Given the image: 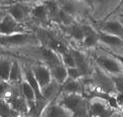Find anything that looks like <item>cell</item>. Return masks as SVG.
I'll return each mask as SVG.
<instances>
[{
    "label": "cell",
    "mask_w": 123,
    "mask_h": 117,
    "mask_svg": "<svg viewBox=\"0 0 123 117\" xmlns=\"http://www.w3.org/2000/svg\"><path fill=\"white\" fill-rule=\"evenodd\" d=\"M29 64L31 68H32V71L35 77H36V80H38V84L40 86L41 90L51 83L52 80L51 72L47 65L40 62H31Z\"/></svg>",
    "instance_id": "12"
},
{
    "label": "cell",
    "mask_w": 123,
    "mask_h": 117,
    "mask_svg": "<svg viewBox=\"0 0 123 117\" xmlns=\"http://www.w3.org/2000/svg\"><path fill=\"white\" fill-rule=\"evenodd\" d=\"M61 93L64 94H78L83 95L85 93V85L81 80L68 79L61 85Z\"/></svg>",
    "instance_id": "15"
},
{
    "label": "cell",
    "mask_w": 123,
    "mask_h": 117,
    "mask_svg": "<svg viewBox=\"0 0 123 117\" xmlns=\"http://www.w3.org/2000/svg\"><path fill=\"white\" fill-rule=\"evenodd\" d=\"M113 108L110 103L103 98L94 97L87 99V115L89 117H98Z\"/></svg>",
    "instance_id": "13"
},
{
    "label": "cell",
    "mask_w": 123,
    "mask_h": 117,
    "mask_svg": "<svg viewBox=\"0 0 123 117\" xmlns=\"http://www.w3.org/2000/svg\"><path fill=\"white\" fill-rule=\"evenodd\" d=\"M13 1L15 2V1H20V0H13Z\"/></svg>",
    "instance_id": "36"
},
{
    "label": "cell",
    "mask_w": 123,
    "mask_h": 117,
    "mask_svg": "<svg viewBox=\"0 0 123 117\" xmlns=\"http://www.w3.org/2000/svg\"><path fill=\"white\" fill-rule=\"evenodd\" d=\"M122 0H90L91 20L98 23L113 15L117 11Z\"/></svg>",
    "instance_id": "5"
},
{
    "label": "cell",
    "mask_w": 123,
    "mask_h": 117,
    "mask_svg": "<svg viewBox=\"0 0 123 117\" xmlns=\"http://www.w3.org/2000/svg\"><path fill=\"white\" fill-rule=\"evenodd\" d=\"M83 1H86L87 3H90V0H83Z\"/></svg>",
    "instance_id": "35"
},
{
    "label": "cell",
    "mask_w": 123,
    "mask_h": 117,
    "mask_svg": "<svg viewBox=\"0 0 123 117\" xmlns=\"http://www.w3.org/2000/svg\"><path fill=\"white\" fill-rule=\"evenodd\" d=\"M87 52L95 65L100 67L109 75L113 76L123 74V67L121 63L113 53L100 48V47L93 50H89Z\"/></svg>",
    "instance_id": "1"
},
{
    "label": "cell",
    "mask_w": 123,
    "mask_h": 117,
    "mask_svg": "<svg viewBox=\"0 0 123 117\" xmlns=\"http://www.w3.org/2000/svg\"><path fill=\"white\" fill-rule=\"evenodd\" d=\"M94 27L96 30L100 33L113 35V36H117L121 39H123V25L118 18L116 13H114L107 19H104L102 21H98V23H94Z\"/></svg>",
    "instance_id": "8"
},
{
    "label": "cell",
    "mask_w": 123,
    "mask_h": 117,
    "mask_svg": "<svg viewBox=\"0 0 123 117\" xmlns=\"http://www.w3.org/2000/svg\"><path fill=\"white\" fill-rule=\"evenodd\" d=\"M116 109H114V108H111V109H109L107 112H105L104 114H102V115H100V116H98V117H111V115L113 114V112L115 111Z\"/></svg>",
    "instance_id": "30"
},
{
    "label": "cell",
    "mask_w": 123,
    "mask_h": 117,
    "mask_svg": "<svg viewBox=\"0 0 123 117\" xmlns=\"http://www.w3.org/2000/svg\"><path fill=\"white\" fill-rule=\"evenodd\" d=\"M82 83L86 86H91L97 90L102 91L103 93H106L112 96H117V92L115 89L111 75H109L100 67L94 64V68L91 75L87 77H82Z\"/></svg>",
    "instance_id": "2"
},
{
    "label": "cell",
    "mask_w": 123,
    "mask_h": 117,
    "mask_svg": "<svg viewBox=\"0 0 123 117\" xmlns=\"http://www.w3.org/2000/svg\"><path fill=\"white\" fill-rule=\"evenodd\" d=\"M60 91H61V85L56 83L54 80H52L49 85H47L45 88H43L41 90V92H42L43 97L47 101L51 102L60 94Z\"/></svg>",
    "instance_id": "19"
},
{
    "label": "cell",
    "mask_w": 123,
    "mask_h": 117,
    "mask_svg": "<svg viewBox=\"0 0 123 117\" xmlns=\"http://www.w3.org/2000/svg\"><path fill=\"white\" fill-rule=\"evenodd\" d=\"M51 72L52 80H54L56 83L59 85H62L65 80L68 79V73H67V67L63 63L58 64V65L52 66L49 68Z\"/></svg>",
    "instance_id": "18"
},
{
    "label": "cell",
    "mask_w": 123,
    "mask_h": 117,
    "mask_svg": "<svg viewBox=\"0 0 123 117\" xmlns=\"http://www.w3.org/2000/svg\"><path fill=\"white\" fill-rule=\"evenodd\" d=\"M111 117H123V111L119 109H116L115 111L113 112V114L111 115Z\"/></svg>",
    "instance_id": "29"
},
{
    "label": "cell",
    "mask_w": 123,
    "mask_h": 117,
    "mask_svg": "<svg viewBox=\"0 0 123 117\" xmlns=\"http://www.w3.org/2000/svg\"><path fill=\"white\" fill-rule=\"evenodd\" d=\"M7 13V11H6V7H2V8H0V20L2 19V17L4 16Z\"/></svg>",
    "instance_id": "32"
},
{
    "label": "cell",
    "mask_w": 123,
    "mask_h": 117,
    "mask_svg": "<svg viewBox=\"0 0 123 117\" xmlns=\"http://www.w3.org/2000/svg\"><path fill=\"white\" fill-rule=\"evenodd\" d=\"M20 86H21V92H23V95L25 96V100H27L29 104V109H30V108L35 106V103H36V93H35L34 89L31 86V85L27 80H24L20 84Z\"/></svg>",
    "instance_id": "20"
},
{
    "label": "cell",
    "mask_w": 123,
    "mask_h": 117,
    "mask_svg": "<svg viewBox=\"0 0 123 117\" xmlns=\"http://www.w3.org/2000/svg\"><path fill=\"white\" fill-rule=\"evenodd\" d=\"M29 23L38 25H43V27L52 25L49 19V14H48V10L45 3H39L33 5Z\"/></svg>",
    "instance_id": "11"
},
{
    "label": "cell",
    "mask_w": 123,
    "mask_h": 117,
    "mask_svg": "<svg viewBox=\"0 0 123 117\" xmlns=\"http://www.w3.org/2000/svg\"><path fill=\"white\" fill-rule=\"evenodd\" d=\"M32 8L33 5L30 3H25L23 1H15L11 5L6 7V11L18 23L27 25L30 20Z\"/></svg>",
    "instance_id": "9"
},
{
    "label": "cell",
    "mask_w": 123,
    "mask_h": 117,
    "mask_svg": "<svg viewBox=\"0 0 123 117\" xmlns=\"http://www.w3.org/2000/svg\"><path fill=\"white\" fill-rule=\"evenodd\" d=\"M12 62H13L12 56L0 54V79H1V80L8 81V80H9Z\"/></svg>",
    "instance_id": "17"
},
{
    "label": "cell",
    "mask_w": 123,
    "mask_h": 117,
    "mask_svg": "<svg viewBox=\"0 0 123 117\" xmlns=\"http://www.w3.org/2000/svg\"><path fill=\"white\" fill-rule=\"evenodd\" d=\"M115 13H119V14H123V0L121 1V3H120V5H119V7H118V9H117V11L115 12Z\"/></svg>",
    "instance_id": "33"
},
{
    "label": "cell",
    "mask_w": 123,
    "mask_h": 117,
    "mask_svg": "<svg viewBox=\"0 0 123 117\" xmlns=\"http://www.w3.org/2000/svg\"><path fill=\"white\" fill-rule=\"evenodd\" d=\"M5 100L13 110H15L20 116H25L29 112V104L25 100V96L21 92V86L20 84L12 85L10 84V88L6 93Z\"/></svg>",
    "instance_id": "7"
},
{
    "label": "cell",
    "mask_w": 123,
    "mask_h": 117,
    "mask_svg": "<svg viewBox=\"0 0 123 117\" xmlns=\"http://www.w3.org/2000/svg\"><path fill=\"white\" fill-rule=\"evenodd\" d=\"M0 8H2V7H1V6H0Z\"/></svg>",
    "instance_id": "38"
},
{
    "label": "cell",
    "mask_w": 123,
    "mask_h": 117,
    "mask_svg": "<svg viewBox=\"0 0 123 117\" xmlns=\"http://www.w3.org/2000/svg\"><path fill=\"white\" fill-rule=\"evenodd\" d=\"M40 117H72V114L54 99L45 107Z\"/></svg>",
    "instance_id": "14"
},
{
    "label": "cell",
    "mask_w": 123,
    "mask_h": 117,
    "mask_svg": "<svg viewBox=\"0 0 123 117\" xmlns=\"http://www.w3.org/2000/svg\"><path fill=\"white\" fill-rule=\"evenodd\" d=\"M24 80H25L24 65L17 59H13L8 83L12 85H17V84H21Z\"/></svg>",
    "instance_id": "16"
},
{
    "label": "cell",
    "mask_w": 123,
    "mask_h": 117,
    "mask_svg": "<svg viewBox=\"0 0 123 117\" xmlns=\"http://www.w3.org/2000/svg\"><path fill=\"white\" fill-rule=\"evenodd\" d=\"M60 8L71 15L77 23L91 20V6L83 0H57Z\"/></svg>",
    "instance_id": "6"
},
{
    "label": "cell",
    "mask_w": 123,
    "mask_h": 117,
    "mask_svg": "<svg viewBox=\"0 0 123 117\" xmlns=\"http://www.w3.org/2000/svg\"><path fill=\"white\" fill-rule=\"evenodd\" d=\"M117 14V16H118V18L120 19V21L122 23V25H123V14H119V13H116Z\"/></svg>",
    "instance_id": "34"
},
{
    "label": "cell",
    "mask_w": 123,
    "mask_h": 117,
    "mask_svg": "<svg viewBox=\"0 0 123 117\" xmlns=\"http://www.w3.org/2000/svg\"><path fill=\"white\" fill-rule=\"evenodd\" d=\"M67 73H68V77L71 80H81L82 77H85L83 73L78 67L74 66V67H68L67 68Z\"/></svg>",
    "instance_id": "23"
},
{
    "label": "cell",
    "mask_w": 123,
    "mask_h": 117,
    "mask_svg": "<svg viewBox=\"0 0 123 117\" xmlns=\"http://www.w3.org/2000/svg\"><path fill=\"white\" fill-rule=\"evenodd\" d=\"M13 2H14L13 0H0V6L1 7H7V6L11 5Z\"/></svg>",
    "instance_id": "26"
},
{
    "label": "cell",
    "mask_w": 123,
    "mask_h": 117,
    "mask_svg": "<svg viewBox=\"0 0 123 117\" xmlns=\"http://www.w3.org/2000/svg\"><path fill=\"white\" fill-rule=\"evenodd\" d=\"M55 101L62 105L72 114V117H89L87 115V99L83 95L61 93Z\"/></svg>",
    "instance_id": "3"
},
{
    "label": "cell",
    "mask_w": 123,
    "mask_h": 117,
    "mask_svg": "<svg viewBox=\"0 0 123 117\" xmlns=\"http://www.w3.org/2000/svg\"><path fill=\"white\" fill-rule=\"evenodd\" d=\"M61 60H62V63L67 68L68 67H74V66H76L75 60H74V57H73L72 52H71V50H70V48H69L68 51H66L65 53H63L62 55H61Z\"/></svg>",
    "instance_id": "22"
},
{
    "label": "cell",
    "mask_w": 123,
    "mask_h": 117,
    "mask_svg": "<svg viewBox=\"0 0 123 117\" xmlns=\"http://www.w3.org/2000/svg\"><path fill=\"white\" fill-rule=\"evenodd\" d=\"M20 115L11 108L4 99H0V117H19Z\"/></svg>",
    "instance_id": "21"
},
{
    "label": "cell",
    "mask_w": 123,
    "mask_h": 117,
    "mask_svg": "<svg viewBox=\"0 0 123 117\" xmlns=\"http://www.w3.org/2000/svg\"><path fill=\"white\" fill-rule=\"evenodd\" d=\"M9 88H10V84L8 81H4V80L0 81V99H4Z\"/></svg>",
    "instance_id": "25"
},
{
    "label": "cell",
    "mask_w": 123,
    "mask_h": 117,
    "mask_svg": "<svg viewBox=\"0 0 123 117\" xmlns=\"http://www.w3.org/2000/svg\"><path fill=\"white\" fill-rule=\"evenodd\" d=\"M23 2H25V3H30L32 5H35V4H39V3H44L46 0H20Z\"/></svg>",
    "instance_id": "27"
},
{
    "label": "cell",
    "mask_w": 123,
    "mask_h": 117,
    "mask_svg": "<svg viewBox=\"0 0 123 117\" xmlns=\"http://www.w3.org/2000/svg\"><path fill=\"white\" fill-rule=\"evenodd\" d=\"M0 81H1V79H0Z\"/></svg>",
    "instance_id": "37"
},
{
    "label": "cell",
    "mask_w": 123,
    "mask_h": 117,
    "mask_svg": "<svg viewBox=\"0 0 123 117\" xmlns=\"http://www.w3.org/2000/svg\"><path fill=\"white\" fill-rule=\"evenodd\" d=\"M39 44H41L40 41L32 31L12 35H0V48L12 50Z\"/></svg>",
    "instance_id": "4"
},
{
    "label": "cell",
    "mask_w": 123,
    "mask_h": 117,
    "mask_svg": "<svg viewBox=\"0 0 123 117\" xmlns=\"http://www.w3.org/2000/svg\"><path fill=\"white\" fill-rule=\"evenodd\" d=\"M111 77H112V80H113L114 85H115V89H116L117 95L118 94H122L123 93V74L113 75Z\"/></svg>",
    "instance_id": "24"
},
{
    "label": "cell",
    "mask_w": 123,
    "mask_h": 117,
    "mask_svg": "<svg viewBox=\"0 0 123 117\" xmlns=\"http://www.w3.org/2000/svg\"><path fill=\"white\" fill-rule=\"evenodd\" d=\"M116 101H117V104H118V106H119V108L123 107V93L117 95L116 96Z\"/></svg>",
    "instance_id": "28"
},
{
    "label": "cell",
    "mask_w": 123,
    "mask_h": 117,
    "mask_svg": "<svg viewBox=\"0 0 123 117\" xmlns=\"http://www.w3.org/2000/svg\"><path fill=\"white\" fill-rule=\"evenodd\" d=\"M29 31L27 25L18 23L9 13H6L0 20V35H12Z\"/></svg>",
    "instance_id": "10"
},
{
    "label": "cell",
    "mask_w": 123,
    "mask_h": 117,
    "mask_svg": "<svg viewBox=\"0 0 123 117\" xmlns=\"http://www.w3.org/2000/svg\"><path fill=\"white\" fill-rule=\"evenodd\" d=\"M108 52H109V51H108ZM111 53H112V52H111ZM113 54L115 55V57L120 61L121 65H122V67H123V55H122V54H116V53H113Z\"/></svg>",
    "instance_id": "31"
}]
</instances>
